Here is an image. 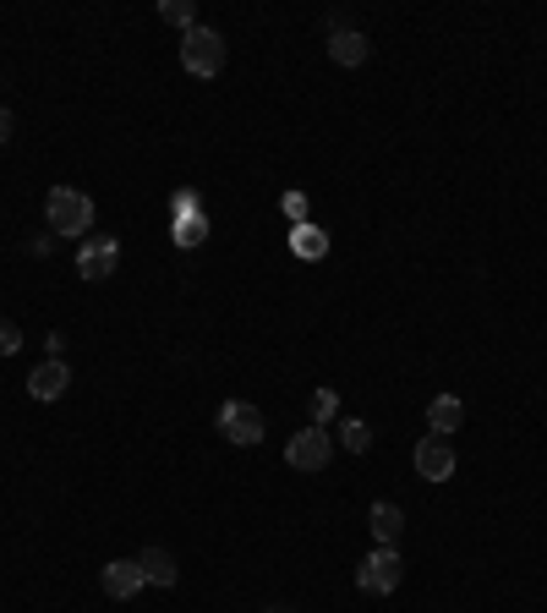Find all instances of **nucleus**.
<instances>
[{"mask_svg": "<svg viewBox=\"0 0 547 613\" xmlns=\"http://www.w3.org/2000/svg\"><path fill=\"white\" fill-rule=\"evenodd\" d=\"M45 220H50L56 236H88L94 231V198L78 192V187H56L45 198Z\"/></svg>", "mask_w": 547, "mask_h": 613, "instance_id": "f257e3e1", "label": "nucleus"}, {"mask_svg": "<svg viewBox=\"0 0 547 613\" xmlns=\"http://www.w3.org/2000/svg\"><path fill=\"white\" fill-rule=\"evenodd\" d=\"M181 67L192 72V78H219L225 72V39L214 34V28H187L181 34Z\"/></svg>", "mask_w": 547, "mask_h": 613, "instance_id": "f03ea898", "label": "nucleus"}, {"mask_svg": "<svg viewBox=\"0 0 547 613\" xmlns=\"http://www.w3.org/2000/svg\"><path fill=\"white\" fill-rule=\"evenodd\" d=\"M400 580H405V553L400 547H372L356 569V586L367 597H389V591H400Z\"/></svg>", "mask_w": 547, "mask_h": 613, "instance_id": "7ed1b4c3", "label": "nucleus"}, {"mask_svg": "<svg viewBox=\"0 0 547 613\" xmlns=\"http://www.w3.org/2000/svg\"><path fill=\"white\" fill-rule=\"evenodd\" d=\"M219 433H225L236 449H252V444H263L269 422H263V411H258L252 400H225V405H219Z\"/></svg>", "mask_w": 547, "mask_h": 613, "instance_id": "20e7f679", "label": "nucleus"}, {"mask_svg": "<svg viewBox=\"0 0 547 613\" xmlns=\"http://www.w3.org/2000/svg\"><path fill=\"white\" fill-rule=\"evenodd\" d=\"M285 460H290L296 471H323V465L334 460V433H329V427H301V433H290Z\"/></svg>", "mask_w": 547, "mask_h": 613, "instance_id": "39448f33", "label": "nucleus"}, {"mask_svg": "<svg viewBox=\"0 0 547 613\" xmlns=\"http://www.w3.org/2000/svg\"><path fill=\"white\" fill-rule=\"evenodd\" d=\"M116 269H121V241H116V236H83L78 274H83L88 285H99V280H110Z\"/></svg>", "mask_w": 547, "mask_h": 613, "instance_id": "423d86ee", "label": "nucleus"}, {"mask_svg": "<svg viewBox=\"0 0 547 613\" xmlns=\"http://www.w3.org/2000/svg\"><path fill=\"white\" fill-rule=\"evenodd\" d=\"M411 460H416V476H421V482H449V476H454V465H460V460H454V444H449V438H438V433H427V438L416 444V455H411Z\"/></svg>", "mask_w": 547, "mask_h": 613, "instance_id": "0eeeda50", "label": "nucleus"}, {"mask_svg": "<svg viewBox=\"0 0 547 613\" xmlns=\"http://www.w3.org/2000/svg\"><path fill=\"white\" fill-rule=\"evenodd\" d=\"M99 586H105V597L127 602V597H138V591L148 586V575H143V564H138V558H110V564L99 569Z\"/></svg>", "mask_w": 547, "mask_h": 613, "instance_id": "6e6552de", "label": "nucleus"}, {"mask_svg": "<svg viewBox=\"0 0 547 613\" xmlns=\"http://www.w3.org/2000/svg\"><path fill=\"white\" fill-rule=\"evenodd\" d=\"M67 389H72V367H67L61 356H50V362H39V367L28 373V394H34V400H45V405H50V400H61Z\"/></svg>", "mask_w": 547, "mask_h": 613, "instance_id": "1a4fd4ad", "label": "nucleus"}, {"mask_svg": "<svg viewBox=\"0 0 547 613\" xmlns=\"http://www.w3.org/2000/svg\"><path fill=\"white\" fill-rule=\"evenodd\" d=\"M460 422H465V400H460V394H432V405H427V433L454 438Z\"/></svg>", "mask_w": 547, "mask_h": 613, "instance_id": "9d476101", "label": "nucleus"}, {"mask_svg": "<svg viewBox=\"0 0 547 613\" xmlns=\"http://www.w3.org/2000/svg\"><path fill=\"white\" fill-rule=\"evenodd\" d=\"M367 531L378 537V547H394L400 531H405V509H400V504H372V509H367Z\"/></svg>", "mask_w": 547, "mask_h": 613, "instance_id": "9b49d317", "label": "nucleus"}, {"mask_svg": "<svg viewBox=\"0 0 547 613\" xmlns=\"http://www.w3.org/2000/svg\"><path fill=\"white\" fill-rule=\"evenodd\" d=\"M290 252L301 258V263H318V258H329V231L323 225H290Z\"/></svg>", "mask_w": 547, "mask_h": 613, "instance_id": "f8f14e48", "label": "nucleus"}, {"mask_svg": "<svg viewBox=\"0 0 547 613\" xmlns=\"http://www.w3.org/2000/svg\"><path fill=\"white\" fill-rule=\"evenodd\" d=\"M329 56H334L340 67H361V61L372 56V45H367V34H356V28H334V39H329Z\"/></svg>", "mask_w": 547, "mask_h": 613, "instance_id": "ddd939ff", "label": "nucleus"}, {"mask_svg": "<svg viewBox=\"0 0 547 613\" xmlns=\"http://www.w3.org/2000/svg\"><path fill=\"white\" fill-rule=\"evenodd\" d=\"M138 564H143L148 586H176V580H181V569H176V553H170V547H143V553H138Z\"/></svg>", "mask_w": 547, "mask_h": 613, "instance_id": "4468645a", "label": "nucleus"}, {"mask_svg": "<svg viewBox=\"0 0 547 613\" xmlns=\"http://www.w3.org/2000/svg\"><path fill=\"white\" fill-rule=\"evenodd\" d=\"M170 236H176V247H181V252L203 247V241H209V214H203V209H198V214H176Z\"/></svg>", "mask_w": 547, "mask_h": 613, "instance_id": "2eb2a0df", "label": "nucleus"}, {"mask_svg": "<svg viewBox=\"0 0 547 613\" xmlns=\"http://www.w3.org/2000/svg\"><path fill=\"white\" fill-rule=\"evenodd\" d=\"M307 416H312V427H329V422L340 416V394H334V389H318V394H307Z\"/></svg>", "mask_w": 547, "mask_h": 613, "instance_id": "dca6fc26", "label": "nucleus"}, {"mask_svg": "<svg viewBox=\"0 0 547 613\" xmlns=\"http://www.w3.org/2000/svg\"><path fill=\"white\" fill-rule=\"evenodd\" d=\"M340 444H345L350 455H367V449H372V427H367L361 416H345V422H340Z\"/></svg>", "mask_w": 547, "mask_h": 613, "instance_id": "f3484780", "label": "nucleus"}, {"mask_svg": "<svg viewBox=\"0 0 547 613\" xmlns=\"http://www.w3.org/2000/svg\"><path fill=\"white\" fill-rule=\"evenodd\" d=\"M159 17L170 23V28H198V7H192V0H165V7H159Z\"/></svg>", "mask_w": 547, "mask_h": 613, "instance_id": "a211bd4d", "label": "nucleus"}, {"mask_svg": "<svg viewBox=\"0 0 547 613\" xmlns=\"http://www.w3.org/2000/svg\"><path fill=\"white\" fill-rule=\"evenodd\" d=\"M23 351V329L12 318H0V356H17Z\"/></svg>", "mask_w": 547, "mask_h": 613, "instance_id": "6ab92c4d", "label": "nucleus"}, {"mask_svg": "<svg viewBox=\"0 0 547 613\" xmlns=\"http://www.w3.org/2000/svg\"><path fill=\"white\" fill-rule=\"evenodd\" d=\"M170 209H176V214H198V209H203V198H198L192 187H181V192L170 198Z\"/></svg>", "mask_w": 547, "mask_h": 613, "instance_id": "aec40b11", "label": "nucleus"}, {"mask_svg": "<svg viewBox=\"0 0 547 613\" xmlns=\"http://www.w3.org/2000/svg\"><path fill=\"white\" fill-rule=\"evenodd\" d=\"M285 214H290L296 225H307V198H301V192H290V198H285Z\"/></svg>", "mask_w": 547, "mask_h": 613, "instance_id": "412c9836", "label": "nucleus"}, {"mask_svg": "<svg viewBox=\"0 0 547 613\" xmlns=\"http://www.w3.org/2000/svg\"><path fill=\"white\" fill-rule=\"evenodd\" d=\"M12 132H17V121H12V110L0 105V143H12Z\"/></svg>", "mask_w": 547, "mask_h": 613, "instance_id": "4be33fe9", "label": "nucleus"}, {"mask_svg": "<svg viewBox=\"0 0 547 613\" xmlns=\"http://www.w3.org/2000/svg\"><path fill=\"white\" fill-rule=\"evenodd\" d=\"M269 613H296V608H290V602H280V608H269Z\"/></svg>", "mask_w": 547, "mask_h": 613, "instance_id": "5701e85b", "label": "nucleus"}]
</instances>
